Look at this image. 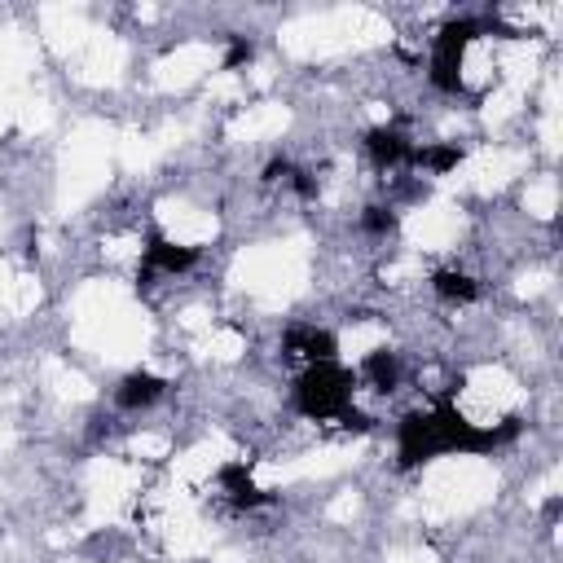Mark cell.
<instances>
[{
    "mask_svg": "<svg viewBox=\"0 0 563 563\" xmlns=\"http://www.w3.org/2000/svg\"><path fill=\"white\" fill-rule=\"evenodd\" d=\"M515 432H520L515 423L493 432V427L467 423L454 405H436V410L410 414L401 423V467H418V462L449 454V449H458V454H480V449H493V445H502V440H511Z\"/></svg>",
    "mask_w": 563,
    "mask_h": 563,
    "instance_id": "obj_1",
    "label": "cell"
},
{
    "mask_svg": "<svg viewBox=\"0 0 563 563\" xmlns=\"http://www.w3.org/2000/svg\"><path fill=\"white\" fill-rule=\"evenodd\" d=\"M295 401H300V410L308 418H335L348 410L352 401V374L330 366V361H322V366H313L300 379V388H295Z\"/></svg>",
    "mask_w": 563,
    "mask_h": 563,
    "instance_id": "obj_2",
    "label": "cell"
},
{
    "mask_svg": "<svg viewBox=\"0 0 563 563\" xmlns=\"http://www.w3.org/2000/svg\"><path fill=\"white\" fill-rule=\"evenodd\" d=\"M480 36V22L462 18V22H449L436 40V58H432V84L445 88V93H458V80H462V53L467 44Z\"/></svg>",
    "mask_w": 563,
    "mask_h": 563,
    "instance_id": "obj_3",
    "label": "cell"
},
{
    "mask_svg": "<svg viewBox=\"0 0 563 563\" xmlns=\"http://www.w3.org/2000/svg\"><path fill=\"white\" fill-rule=\"evenodd\" d=\"M366 150L379 168H396V163H410L414 159V146L401 137L396 128H374L366 137Z\"/></svg>",
    "mask_w": 563,
    "mask_h": 563,
    "instance_id": "obj_4",
    "label": "cell"
},
{
    "mask_svg": "<svg viewBox=\"0 0 563 563\" xmlns=\"http://www.w3.org/2000/svg\"><path fill=\"white\" fill-rule=\"evenodd\" d=\"M286 352H291V357H308L313 366H322V361L335 357V335H326V330H317V326H300V330L286 335Z\"/></svg>",
    "mask_w": 563,
    "mask_h": 563,
    "instance_id": "obj_5",
    "label": "cell"
},
{
    "mask_svg": "<svg viewBox=\"0 0 563 563\" xmlns=\"http://www.w3.org/2000/svg\"><path fill=\"white\" fill-rule=\"evenodd\" d=\"M194 256H198L194 247H176V242L159 238V234H154V238H150V247H146V264H150V269H163V273H181V269H190Z\"/></svg>",
    "mask_w": 563,
    "mask_h": 563,
    "instance_id": "obj_6",
    "label": "cell"
},
{
    "mask_svg": "<svg viewBox=\"0 0 563 563\" xmlns=\"http://www.w3.org/2000/svg\"><path fill=\"white\" fill-rule=\"evenodd\" d=\"M115 396L124 410H141V405H154L163 396V379H154V374H128Z\"/></svg>",
    "mask_w": 563,
    "mask_h": 563,
    "instance_id": "obj_7",
    "label": "cell"
},
{
    "mask_svg": "<svg viewBox=\"0 0 563 563\" xmlns=\"http://www.w3.org/2000/svg\"><path fill=\"white\" fill-rule=\"evenodd\" d=\"M220 484H225L229 498H234L238 506H264V502H273L269 493H260L256 484L247 480V467H242V462H229V467L220 471Z\"/></svg>",
    "mask_w": 563,
    "mask_h": 563,
    "instance_id": "obj_8",
    "label": "cell"
},
{
    "mask_svg": "<svg viewBox=\"0 0 563 563\" xmlns=\"http://www.w3.org/2000/svg\"><path fill=\"white\" fill-rule=\"evenodd\" d=\"M432 286H436V295L440 300H454V304H471L480 295V286L467 278V273H458V269H445V273H436L432 278Z\"/></svg>",
    "mask_w": 563,
    "mask_h": 563,
    "instance_id": "obj_9",
    "label": "cell"
},
{
    "mask_svg": "<svg viewBox=\"0 0 563 563\" xmlns=\"http://www.w3.org/2000/svg\"><path fill=\"white\" fill-rule=\"evenodd\" d=\"M361 374H366V379H370L379 392H392L396 379H401V366H396V357H392L388 348H383V352H370L366 366H361Z\"/></svg>",
    "mask_w": 563,
    "mask_h": 563,
    "instance_id": "obj_10",
    "label": "cell"
},
{
    "mask_svg": "<svg viewBox=\"0 0 563 563\" xmlns=\"http://www.w3.org/2000/svg\"><path fill=\"white\" fill-rule=\"evenodd\" d=\"M418 168H432V172H449V168H458L462 163V150L458 146H427V150H414V159Z\"/></svg>",
    "mask_w": 563,
    "mask_h": 563,
    "instance_id": "obj_11",
    "label": "cell"
},
{
    "mask_svg": "<svg viewBox=\"0 0 563 563\" xmlns=\"http://www.w3.org/2000/svg\"><path fill=\"white\" fill-rule=\"evenodd\" d=\"M366 229H370V234H392L396 216L388 212V207H370V212H366Z\"/></svg>",
    "mask_w": 563,
    "mask_h": 563,
    "instance_id": "obj_12",
    "label": "cell"
},
{
    "mask_svg": "<svg viewBox=\"0 0 563 563\" xmlns=\"http://www.w3.org/2000/svg\"><path fill=\"white\" fill-rule=\"evenodd\" d=\"M242 62H251V44L242 36H234L229 40V53H225V66H242Z\"/></svg>",
    "mask_w": 563,
    "mask_h": 563,
    "instance_id": "obj_13",
    "label": "cell"
}]
</instances>
